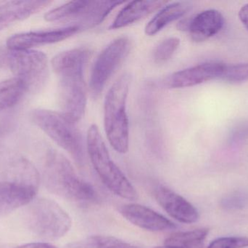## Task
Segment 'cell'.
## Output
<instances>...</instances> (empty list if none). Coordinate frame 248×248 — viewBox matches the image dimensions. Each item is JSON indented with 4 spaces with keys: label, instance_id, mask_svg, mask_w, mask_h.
<instances>
[{
    "label": "cell",
    "instance_id": "13",
    "mask_svg": "<svg viewBox=\"0 0 248 248\" xmlns=\"http://www.w3.org/2000/svg\"><path fill=\"white\" fill-rule=\"evenodd\" d=\"M119 211L121 215L128 222L147 231L157 232L176 228L174 223L161 214L139 204L122 205Z\"/></svg>",
    "mask_w": 248,
    "mask_h": 248
},
{
    "label": "cell",
    "instance_id": "29",
    "mask_svg": "<svg viewBox=\"0 0 248 248\" xmlns=\"http://www.w3.org/2000/svg\"><path fill=\"white\" fill-rule=\"evenodd\" d=\"M154 248H172V247H169V246H160V247H156Z\"/></svg>",
    "mask_w": 248,
    "mask_h": 248
},
{
    "label": "cell",
    "instance_id": "21",
    "mask_svg": "<svg viewBox=\"0 0 248 248\" xmlns=\"http://www.w3.org/2000/svg\"><path fill=\"white\" fill-rule=\"evenodd\" d=\"M66 248H140L110 236H91L67 245Z\"/></svg>",
    "mask_w": 248,
    "mask_h": 248
},
{
    "label": "cell",
    "instance_id": "20",
    "mask_svg": "<svg viewBox=\"0 0 248 248\" xmlns=\"http://www.w3.org/2000/svg\"><path fill=\"white\" fill-rule=\"evenodd\" d=\"M209 230L205 228L173 233L165 240L164 246L175 248H203Z\"/></svg>",
    "mask_w": 248,
    "mask_h": 248
},
{
    "label": "cell",
    "instance_id": "10",
    "mask_svg": "<svg viewBox=\"0 0 248 248\" xmlns=\"http://www.w3.org/2000/svg\"><path fill=\"white\" fill-rule=\"evenodd\" d=\"M131 48V40L126 36H122L112 41L100 52L90 76V92L93 99L100 97L108 82L128 56Z\"/></svg>",
    "mask_w": 248,
    "mask_h": 248
},
{
    "label": "cell",
    "instance_id": "14",
    "mask_svg": "<svg viewBox=\"0 0 248 248\" xmlns=\"http://www.w3.org/2000/svg\"><path fill=\"white\" fill-rule=\"evenodd\" d=\"M154 195L162 208L179 222L190 224L199 219V214L196 208L171 189L159 186L155 189Z\"/></svg>",
    "mask_w": 248,
    "mask_h": 248
},
{
    "label": "cell",
    "instance_id": "5",
    "mask_svg": "<svg viewBox=\"0 0 248 248\" xmlns=\"http://www.w3.org/2000/svg\"><path fill=\"white\" fill-rule=\"evenodd\" d=\"M31 121L43 131L55 144L63 149L82 167L85 163L84 139L77 122L70 119L62 112L48 109H33L30 114Z\"/></svg>",
    "mask_w": 248,
    "mask_h": 248
},
{
    "label": "cell",
    "instance_id": "26",
    "mask_svg": "<svg viewBox=\"0 0 248 248\" xmlns=\"http://www.w3.org/2000/svg\"><path fill=\"white\" fill-rule=\"evenodd\" d=\"M11 116H0V141L1 138L8 133L10 128H12Z\"/></svg>",
    "mask_w": 248,
    "mask_h": 248
},
{
    "label": "cell",
    "instance_id": "24",
    "mask_svg": "<svg viewBox=\"0 0 248 248\" xmlns=\"http://www.w3.org/2000/svg\"><path fill=\"white\" fill-rule=\"evenodd\" d=\"M248 247V237H227L217 239L208 248H245Z\"/></svg>",
    "mask_w": 248,
    "mask_h": 248
},
{
    "label": "cell",
    "instance_id": "4",
    "mask_svg": "<svg viewBox=\"0 0 248 248\" xmlns=\"http://www.w3.org/2000/svg\"><path fill=\"white\" fill-rule=\"evenodd\" d=\"M131 83V76L124 73L113 83L105 100V131L110 145L121 154H125L129 146L126 106Z\"/></svg>",
    "mask_w": 248,
    "mask_h": 248
},
{
    "label": "cell",
    "instance_id": "11",
    "mask_svg": "<svg viewBox=\"0 0 248 248\" xmlns=\"http://www.w3.org/2000/svg\"><path fill=\"white\" fill-rule=\"evenodd\" d=\"M80 32L77 26H68L60 29L30 31L10 36L6 46L13 49L33 50L37 47L62 42Z\"/></svg>",
    "mask_w": 248,
    "mask_h": 248
},
{
    "label": "cell",
    "instance_id": "1",
    "mask_svg": "<svg viewBox=\"0 0 248 248\" xmlns=\"http://www.w3.org/2000/svg\"><path fill=\"white\" fill-rule=\"evenodd\" d=\"M90 55L87 48H74L60 52L51 62L59 77L58 95L62 112L76 122L82 119L87 107L84 70Z\"/></svg>",
    "mask_w": 248,
    "mask_h": 248
},
{
    "label": "cell",
    "instance_id": "12",
    "mask_svg": "<svg viewBox=\"0 0 248 248\" xmlns=\"http://www.w3.org/2000/svg\"><path fill=\"white\" fill-rule=\"evenodd\" d=\"M225 64L206 62L176 71L165 79L163 83L171 89L193 87L214 79L220 78Z\"/></svg>",
    "mask_w": 248,
    "mask_h": 248
},
{
    "label": "cell",
    "instance_id": "28",
    "mask_svg": "<svg viewBox=\"0 0 248 248\" xmlns=\"http://www.w3.org/2000/svg\"><path fill=\"white\" fill-rule=\"evenodd\" d=\"M14 248H58L56 246L48 243H31L22 245Z\"/></svg>",
    "mask_w": 248,
    "mask_h": 248
},
{
    "label": "cell",
    "instance_id": "15",
    "mask_svg": "<svg viewBox=\"0 0 248 248\" xmlns=\"http://www.w3.org/2000/svg\"><path fill=\"white\" fill-rule=\"evenodd\" d=\"M224 19L217 10H206L179 23V29L189 32L192 40L201 42L217 34L222 29Z\"/></svg>",
    "mask_w": 248,
    "mask_h": 248
},
{
    "label": "cell",
    "instance_id": "23",
    "mask_svg": "<svg viewBox=\"0 0 248 248\" xmlns=\"http://www.w3.org/2000/svg\"><path fill=\"white\" fill-rule=\"evenodd\" d=\"M220 79L230 83L248 81V63L224 65Z\"/></svg>",
    "mask_w": 248,
    "mask_h": 248
},
{
    "label": "cell",
    "instance_id": "8",
    "mask_svg": "<svg viewBox=\"0 0 248 248\" xmlns=\"http://www.w3.org/2000/svg\"><path fill=\"white\" fill-rule=\"evenodd\" d=\"M26 207V226L38 238L46 241L59 240L72 227V220L68 213L52 199L35 198Z\"/></svg>",
    "mask_w": 248,
    "mask_h": 248
},
{
    "label": "cell",
    "instance_id": "16",
    "mask_svg": "<svg viewBox=\"0 0 248 248\" xmlns=\"http://www.w3.org/2000/svg\"><path fill=\"white\" fill-rule=\"evenodd\" d=\"M51 1H0V32L45 9Z\"/></svg>",
    "mask_w": 248,
    "mask_h": 248
},
{
    "label": "cell",
    "instance_id": "19",
    "mask_svg": "<svg viewBox=\"0 0 248 248\" xmlns=\"http://www.w3.org/2000/svg\"><path fill=\"white\" fill-rule=\"evenodd\" d=\"M27 92L24 83L16 77L0 81V114L16 106Z\"/></svg>",
    "mask_w": 248,
    "mask_h": 248
},
{
    "label": "cell",
    "instance_id": "6",
    "mask_svg": "<svg viewBox=\"0 0 248 248\" xmlns=\"http://www.w3.org/2000/svg\"><path fill=\"white\" fill-rule=\"evenodd\" d=\"M87 148L94 170L109 190L123 199H138L137 190L112 160L98 127L94 124L87 132Z\"/></svg>",
    "mask_w": 248,
    "mask_h": 248
},
{
    "label": "cell",
    "instance_id": "7",
    "mask_svg": "<svg viewBox=\"0 0 248 248\" xmlns=\"http://www.w3.org/2000/svg\"><path fill=\"white\" fill-rule=\"evenodd\" d=\"M0 67L13 73L31 93L40 91L49 77L47 57L34 49L0 48Z\"/></svg>",
    "mask_w": 248,
    "mask_h": 248
},
{
    "label": "cell",
    "instance_id": "25",
    "mask_svg": "<svg viewBox=\"0 0 248 248\" xmlns=\"http://www.w3.org/2000/svg\"><path fill=\"white\" fill-rule=\"evenodd\" d=\"M234 141H240L248 137V121L237 126L232 133Z\"/></svg>",
    "mask_w": 248,
    "mask_h": 248
},
{
    "label": "cell",
    "instance_id": "27",
    "mask_svg": "<svg viewBox=\"0 0 248 248\" xmlns=\"http://www.w3.org/2000/svg\"><path fill=\"white\" fill-rule=\"evenodd\" d=\"M238 16L240 21L242 22V23L244 25L245 27L248 31V3L240 8Z\"/></svg>",
    "mask_w": 248,
    "mask_h": 248
},
{
    "label": "cell",
    "instance_id": "2",
    "mask_svg": "<svg viewBox=\"0 0 248 248\" xmlns=\"http://www.w3.org/2000/svg\"><path fill=\"white\" fill-rule=\"evenodd\" d=\"M41 176L26 157L9 155L0 162V214L26 207L36 198Z\"/></svg>",
    "mask_w": 248,
    "mask_h": 248
},
{
    "label": "cell",
    "instance_id": "9",
    "mask_svg": "<svg viewBox=\"0 0 248 248\" xmlns=\"http://www.w3.org/2000/svg\"><path fill=\"white\" fill-rule=\"evenodd\" d=\"M124 1H72L49 10L45 16L48 22H66L79 30L96 27Z\"/></svg>",
    "mask_w": 248,
    "mask_h": 248
},
{
    "label": "cell",
    "instance_id": "22",
    "mask_svg": "<svg viewBox=\"0 0 248 248\" xmlns=\"http://www.w3.org/2000/svg\"><path fill=\"white\" fill-rule=\"evenodd\" d=\"M180 45V39L176 36L166 38L157 44L153 50V58L156 64H164L170 60Z\"/></svg>",
    "mask_w": 248,
    "mask_h": 248
},
{
    "label": "cell",
    "instance_id": "3",
    "mask_svg": "<svg viewBox=\"0 0 248 248\" xmlns=\"http://www.w3.org/2000/svg\"><path fill=\"white\" fill-rule=\"evenodd\" d=\"M42 179L49 192L70 202L87 205L98 200L94 187L80 178L68 159L55 150L46 151Z\"/></svg>",
    "mask_w": 248,
    "mask_h": 248
},
{
    "label": "cell",
    "instance_id": "18",
    "mask_svg": "<svg viewBox=\"0 0 248 248\" xmlns=\"http://www.w3.org/2000/svg\"><path fill=\"white\" fill-rule=\"evenodd\" d=\"M190 9V4L185 1H176L163 6L146 26L145 33L154 36L175 20L183 17Z\"/></svg>",
    "mask_w": 248,
    "mask_h": 248
},
{
    "label": "cell",
    "instance_id": "17",
    "mask_svg": "<svg viewBox=\"0 0 248 248\" xmlns=\"http://www.w3.org/2000/svg\"><path fill=\"white\" fill-rule=\"evenodd\" d=\"M164 1H133L122 9L110 26V29L126 27L147 17L166 5Z\"/></svg>",
    "mask_w": 248,
    "mask_h": 248
}]
</instances>
